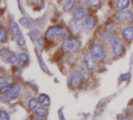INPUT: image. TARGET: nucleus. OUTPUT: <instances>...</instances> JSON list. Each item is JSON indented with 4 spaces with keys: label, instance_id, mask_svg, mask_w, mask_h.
Here are the masks:
<instances>
[{
    "label": "nucleus",
    "instance_id": "obj_1",
    "mask_svg": "<svg viewBox=\"0 0 133 120\" xmlns=\"http://www.w3.org/2000/svg\"><path fill=\"white\" fill-rule=\"evenodd\" d=\"M80 43L79 40L74 37H68L65 39L62 44V49L65 53H72L79 49Z\"/></svg>",
    "mask_w": 133,
    "mask_h": 120
},
{
    "label": "nucleus",
    "instance_id": "obj_2",
    "mask_svg": "<svg viewBox=\"0 0 133 120\" xmlns=\"http://www.w3.org/2000/svg\"><path fill=\"white\" fill-rule=\"evenodd\" d=\"M67 35V31L65 28L59 27H52L48 29L45 34V37L48 40L51 39L52 37L58 36V37H65Z\"/></svg>",
    "mask_w": 133,
    "mask_h": 120
},
{
    "label": "nucleus",
    "instance_id": "obj_3",
    "mask_svg": "<svg viewBox=\"0 0 133 120\" xmlns=\"http://www.w3.org/2000/svg\"><path fill=\"white\" fill-rule=\"evenodd\" d=\"M91 54L93 56L99 61L104 60L105 58V51L104 47L100 44H95L91 48Z\"/></svg>",
    "mask_w": 133,
    "mask_h": 120
},
{
    "label": "nucleus",
    "instance_id": "obj_4",
    "mask_svg": "<svg viewBox=\"0 0 133 120\" xmlns=\"http://www.w3.org/2000/svg\"><path fill=\"white\" fill-rule=\"evenodd\" d=\"M82 75L81 73L78 70H73L70 76V85L72 88L76 89L79 87L81 82H82Z\"/></svg>",
    "mask_w": 133,
    "mask_h": 120
},
{
    "label": "nucleus",
    "instance_id": "obj_5",
    "mask_svg": "<svg viewBox=\"0 0 133 120\" xmlns=\"http://www.w3.org/2000/svg\"><path fill=\"white\" fill-rule=\"evenodd\" d=\"M115 16L118 20H123L128 23L133 22V13L129 10L122 9L116 13Z\"/></svg>",
    "mask_w": 133,
    "mask_h": 120
},
{
    "label": "nucleus",
    "instance_id": "obj_6",
    "mask_svg": "<svg viewBox=\"0 0 133 120\" xmlns=\"http://www.w3.org/2000/svg\"><path fill=\"white\" fill-rule=\"evenodd\" d=\"M84 62L86 65V68L88 70H94L96 66V59L93 56L91 53H86L84 55Z\"/></svg>",
    "mask_w": 133,
    "mask_h": 120
},
{
    "label": "nucleus",
    "instance_id": "obj_7",
    "mask_svg": "<svg viewBox=\"0 0 133 120\" xmlns=\"http://www.w3.org/2000/svg\"><path fill=\"white\" fill-rule=\"evenodd\" d=\"M69 27L74 34H79L83 31V28L84 27L83 24H82L79 20L73 19L69 23Z\"/></svg>",
    "mask_w": 133,
    "mask_h": 120
},
{
    "label": "nucleus",
    "instance_id": "obj_8",
    "mask_svg": "<svg viewBox=\"0 0 133 120\" xmlns=\"http://www.w3.org/2000/svg\"><path fill=\"white\" fill-rule=\"evenodd\" d=\"M112 49H113V52L115 55L117 56H120L123 54L124 52V46L119 41H116L112 45Z\"/></svg>",
    "mask_w": 133,
    "mask_h": 120
},
{
    "label": "nucleus",
    "instance_id": "obj_9",
    "mask_svg": "<svg viewBox=\"0 0 133 120\" xmlns=\"http://www.w3.org/2000/svg\"><path fill=\"white\" fill-rule=\"evenodd\" d=\"M87 10L82 6H79L76 9L74 14H73V16H74L75 20H79L84 18L87 16Z\"/></svg>",
    "mask_w": 133,
    "mask_h": 120
},
{
    "label": "nucleus",
    "instance_id": "obj_10",
    "mask_svg": "<svg viewBox=\"0 0 133 120\" xmlns=\"http://www.w3.org/2000/svg\"><path fill=\"white\" fill-rule=\"evenodd\" d=\"M19 93H20V87L16 86L8 93V94L6 95V98L9 101L15 100L16 98H18V96L19 95Z\"/></svg>",
    "mask_w": 133,
    "mask_h": 120
},
{
    "label": "nucleus",
    "instance_id": "obj_11",
    "mask_svg": "<svg viewBox=\"0 0 133 120\" xmlns=\"http://www.w3.org/2000/svg\"><path fill=\"white\" fill-rule=\"evenodd\" d=\"M123 37L127 41H132L133 40V26H129L125 28L122 31Z\"/></svg>",
    "mask_w": 133,
    "mask_h": 120
},
{
    "label": "nucleus",
    "instance_id": "obj_12",
    "mask_svg": "<svg viewBox=\"0 0 133 120\" xmlns=\"http://www.w3.org/2000/svg\"><path fill=\"white\" fill-rule=\"evenodd\" d=\"M83 27L87 30H92L95 27V20L92 17H87L84 20L83 23Z\"/></svg>",
    "mask_w": 133,
    "mask_h": 120
},
{
    "label": "nucleus",
    "instance_id": "obj_13",
    "mask_svg": "<svg viewBox=\"0 0 133 120\" xmlns=\"http://www.w3.org/2000/svg\"><path fill=\"white\" fill-rule=\"evenodd\" d=\"M10 33L12 37H16L19 35V27L15 22L10 23Z\"/></svg>",
    "mask_w": 133,
    "mask_h": 120
},
{
    "label": "nucleus",
    "instance_id": "obj_14",
    "mask_svg": "<svg viewBox=\"0 0 133 120\" xmlns=\"http://www.w3.org/2000/svg\"><path fill=\"white\" fill-rule=\"evenodd\" d=\"M76 0H66L65 4H64V6H63V10L65 12H69L72 10L74 4L76 3Z\"/></svg>",
    "mask_w": 133,
    "mask_h": 120
},
{
    "label": "nucleus",
    "instance_id": "obj_15",
    "mask_svg": "<svg viewBox=\"0 0 133 120\" xmlns=\"http://www.w3.org/2000/svg\"><path fill=\"white\" fill-rule=\"evenodd\" d=\"M39 103L42 106H48L50 104V98L46 94H41L39 97Z\"/></svg>",
    "mask_w": 133,
    "mask_h": 120
},
{
    "label": "nucleus",
    "instance_id": "obj_16",
    "mask_svg": "<svg viewBox=\"0 0 133 120\" xmlns=\"http://www.w3.org/2000/svg\"><path fill=\"white\" fill-rule=\"evenodd\" d=\"M129 5V0H118L117 7L120 9H125Z\"/></svg>",
    "mask_w": 133,
    "mask_h": 120
},
{
    "label": "nucleus",
    "instance_id": "obj_17",
    "mask_svg": "<svg viewBox=\"0 0 133 120\" xmlns=\"http://www.w3.org/2000/svg\"><path fill=\"white\" fill-rule=\"evenodd\" d=\"M36 114L40 118H43L47 115V110L44 107H38L36 109Z\"/></svg>",
    "mask_w": 133,
    "mask_h": 120
},
{
    "label": "nucleus",
    "instance_id": "obj_18",
    "mask_svg": "<svg viewBox=\"0 0 133 120\" xmlns=\"http://www.w3.org/2000/svg\"><path fill=\"white\" fill-rule=\"evenodd\" d=\"M37 100L35 98H32L28 103V106H29V109L30 110H34L37 108Z\"/></svg>",
    "mask_w": 133,
    "mask_h": 120
},
{
    "label": "nucleus",
    "instance_id": "obj_19",
    "mask_svg": "<svg viewBox=\"0 0 133 120\" xmlns=\"http://www.w3.org/2000/svg\"><path fill=\"white\" fill-rule=\"evenodd\" d=\"M29 59V57L26 53H21L19 58V65H23L25 62H26Z\"/></svg>",
    "mask_w": 133,
    "mask_h": 120
},
{
    "label": "nucleus",
    "instance_id": "obj_20",
    "mask_svg": "<svg viewBox=\"0 0 133 120\" xmlns=\"http://www.w3.org/2000/svg\"><path fill=\"white\" fill-rule=\"evenodd\" d=\"M12 88H13V85L12 84H7V85H5L4 87H1V94H4L9 93Z\"/></svg>",
    "mask_w": 133,
    "mask_h": 120
},
{
    "label": "nucleus",
    "instance_id": "obj_21",
    "mask_svg": "<svg viewBox=\"0 0 133 120\" xmlns=\"http://www.w3.org/2000/svg\"><path fill=\"white\" fill-rule=\"evenodd\" d=\"M6 62L10 64H15L17 62V57L15 55H11L6 58Z\"/></svg>",
    "mask_w": 133,
    "mask_h": 120
},
{
    "label": "nucleus",
    "instance_id": "obj_22",
    "mask_svg": "<svg viewBox=\"0 0 133 120\" xmlns=\"http://www.w3.org/2000/svg\"><path fill=\"white\" fill-rule=\"evenodd\" d=\"M7 39V34L6 31L4 28L1 29V32H0V41L1 42H5V41Z\"/></svg>",
    "mask_w": 133,
    "mask_h": 120
},
{
    "label": "nucleus",
    "instance_id": "obj_23",
    "mask_svg": "<svg viewBox=\"0 0 133 120\" xmlns=\"http://www.w3.org/2000/svg\"><path fill=\"white\" fill-rule=\"evenodd\" d=\"M80 73H81L82 77H83L84 80H89V78H90V74H89V73L87 72V69L86 70V69H84V68H82Z\"/></svg>",
    "mask_w": 133,
    "mask_h": 120
},
{
    "label": "nucleus",
    "instance_id": "obj_24",
    "mask_svg": "<svg viewBox=\"0 0 133 120\" xmlns=\"http://www.w3.org/2000/svg\"><path fill=\"white\" fill-rule=\"evenodd\" d=\"M87 2L90 5H91L93 7H97L101 4V0H87Z\"/></svg>",
    "mask_w": 133,
    "mask_h": 120
},
{
    "label": "nucleus",
    "instance_id": "obj_25",
    "mask_svg": "<svg viewBox=\"0 0 133 120\" xmlns=\"http://www.w3.org/2000/svg\"><path fill=\"white\" fill-rule=\"evenodd\" d=\"M17 44L20 46H23L25 45V39H24V37L23 34H19V35L18 36V38H17Z\"/></svg>",
    "mask_w": 133,
    "mask_h": 120
},
{
    "label": "nucleus",
    "instance_id": "obj_26",
    "mask_svg": "<svg viewBox=\"0 0 133 120\" xmlns=\"http://www.w3.org/2000/svg\"><path fill=\"white\" fill-rule=\"evenodd\" d=\"M0 120H9L8 114L3 110L0 111Z\"/></svg>",
    "mask_w": 133,
    "mask_h": 120
},
{
    "label": "nucleus",
    "instance_id": "obj_27",
    "mask_svg": "<svg viewBox=\"0 0 133 120\" xmlns=\"http://www.w3.org/2000/svg\"><path fill=\"white\" fill-rule=\"evenodd\" d=\"M9 83V79L5 77H0V85L1 87L5 86Z\"/></svg>",
    "mask_w": 133,
    "mask_h": 120
},
{
    "label": "nucleus",
    "instance_id": "obj_28",
    "mask_svg": "<svg viewBox=\"0 0 133 120\" xmlns=\"http://www.w3.org/2000/svg\"><path fill=\"white\" fill-rule=\"evenodd\" d=\"M9 52V49H8L7 48L4 47V48H2L1 49V51H0V55H1L2 57H6V56L8 55Z\"/></svg>",
    "mask_w": 133,
    "mask_h": 120
},
{
    "label": "nucleus",
    "instance_id": "obj_29",
    "mask_svg": "<svg viewBox=\"0 0 133 120\" xmlns=\"http://www.w3.org/2000/svg\"><path fill=\"white\" fill-rule=\"evenodd\" d=\"M19 22H20V23H21L23 27H28V22H27V20H26L25 18H21V19L19 20Z\"/></svg>",
    "mask_w": 133,
    "mask_h": 120
},
{
    "label": "nucleus",
    "instance_id": "obj_30",
    "mask_svg": "<svg viewBox=\"0 0 133 120\" xmlns=\"http://www.w3.org/2000/svg\"><path fill=\"white\" fill-rule=\"evenodd\" d=\"M116 41H117V38L115 37L114 36H110L109 38H108V41H109V43L111 44V45H112Z\"/></svg>",
    "mask_w": 133,
    "mask_h": 120
},
{
    "label": "nucleus",
    "instance_id": "obj_31",
    "mask_svg": "<svg viewBox=\"0 0 133 120\" xmlns=\"http://www.w3.org/2000/svg\"><path fill=\"white\" fill-rule=\"evenodd\" d=\"M131 75L129 73H127L125 75H124V78H123V80H129L130 78Z\"/></svg>",
    "mask_w": 133,
    "mask_h": 120
},
{
    "label": "nucleus",
    "instance_id": "obj_32",
    "mask_svg": "<svg viewBox=\"0 0 133 120\" xmlns=\"http://www.w3.org/2000/svg\"><path fill=\"white\" fill-rule=\"evenodd\" d=\"M121 120H133V119H130V118H129V117H127V116H122V117L121 118Z\"/></svg>",
    "mask_w": 133,
    "mask_h": 120
},
{
    "label": "nucleus",
    "instance_id": "obj_33",
    "mask_svg": "<svg viewBox=\"0 0 133 120\" xmlns=\"http://www.w3.org/2000/svg\"><path fill=\"white\" fill-rule=\"evenodd\" d=\"M36 120H41V119H36Z\"/></svg>",
    "mask_w": 133,
    "mask_h": 120
}]
</instances>
